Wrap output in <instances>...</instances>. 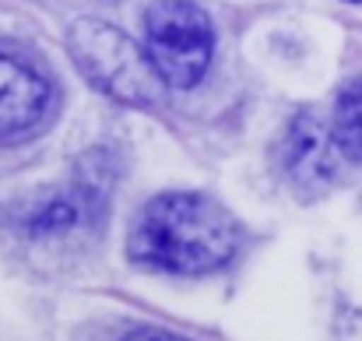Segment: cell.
<instances>
[{
    "mask_svg": "<svg viewBox=\"0 0 362 341\" xmlns=\"http://www.w3.org/2000/svg\"><path fill=\"white\" fill-rule=\"evenodd\" d=\"M240 246L236 219L201 194H162L130 229V257L169 274H208L233 260Z\"/></svg>",
    "mask_w": 362,
    "mask_h": 341,
    "instance_id": "1",
    "label": "cell"
},
{
    "mask_svg": "<svg viewBox=\"0 0 362 341\" xmlns=\"http://www.w3.org/2000/svg\"><path fill=\"white\" fill-rule=\"evenodd\" d=\"M211 53L215 28L194 0H155L144 11V57L165 88H194Z\"/></svg>",
    "mask_w": 362,
    "mask_h": 341,
    "instance_id": "2",
    "label": "cell"
},
{
    "mask_svg": "<svg viewBox=\"0 0 362 341\" xmlns=\"http://www.w3.org/2000/svg\"><path fill=\"white\" fill-rule=\"evenodd\" d=\"M71 57L81 74L106 96L127 106H151L158 96V74L148 64L144 50H137L120 28L106 21H78L67 35Z\"/></svg>",
    "mask_w": 362,
    "mask_h": 341,
    "instance_id": "3",
    "label": "cell"
},
{
    "mask_svg": "<svg viewBox=\"0 0 362 341\" xmlns=\"http://www.w3.org/2000/svg\"><path fill=\"white\" fill-rule=\"evenodd\" d=\"M341 148L334 141V130H327L317 116H296L285 134V169L292 183L303 190H320L338 173Z\"/></svg>",
    "mask_w": 362,
    "mask_h": 341,
    "instance_id": "4",
    "label": "cell"
},
{
    "mask_svg": "<svg viewBox=\"0 0 362 341\" xmlns=\"http://www.w3.org/2000/svg\"><path fill=\"white\" fill-rule=\"evenodd\" d=\"M49 106V85L18 57L0 50V141L32 130Z\"/></svg>",
    "mask_w": 362,
    "mask_h": 341,
    "instance_id": "5",
    "label": "cell"
},
{
    "mask_svg": "<svg viewBox=\"0 0 362 341\" xmlns=\"http://www.w3.org/2000/svg\"><path fill=\"white\" fill-rule=\"evenodd\" d=\"M331 130H334V141H338L341 155H349L352 162L362 166V81L349 85L341 92Z\"/></svg>",
    "mask_w": 362,
    "mask_h": 341,
    "instance_id": "6",
    "label": "cell"
},
{
    "mask_svg": "<svg viewBox=\"0 0 362 341\" xmlns=\"http://www.w3.org/2000/svg\"><path fill=\"white\" fill-rule=\"evenodd\" d=\"M74 222H78V204H74L71 197H53L49 204H39V208L28 215L25 229H28L32 236H49V232L71 229Z\"/></svg>",
    "mask_w": 362,
    "mask_h": 341,
    "instance_id": "7",
    "label": "cell"
},
{
    "mask_svg": "<svg viewBox=\"0 0 362 341\" xmlns=\"http://www.w3.org/2000/svg\"><path fill=\"white\" fill-rule=\"evenodd\" d=\"M123 341H187V338L169 335V331H155V328H148V331H134V335H127Z\"/></svg>",
    "mask_w": 362,
    "mask_h": 341,
    "instance_id": "8",
    "label": "cell"
},
{
    "mask_svg": "<svg viewBox=\"0 0 362 341\" xmlns=\"http://www.w3.org/2000/svg\"><path fill=\"white\" fill-rule=\"evenodd\" d=\"M352 4H362V0H352Z\"/></svg>",
    "mask_w": 362,
    "mask_h": 341,
    "instance_id": "9",
    "label": "cell"
}]
</instances>
